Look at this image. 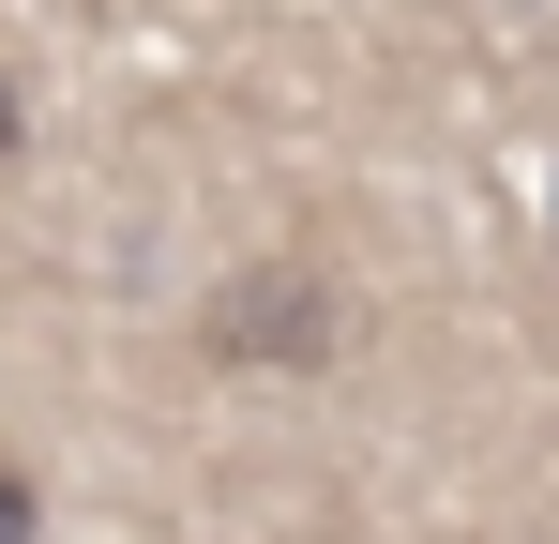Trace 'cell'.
Wrapping results in <instances>:
<instances>
[{"label": "cell", "instance_id": "6da1fadb", "mask_svg": "<svg viewBox=\"0 0 559 544\" xmlns=\"http://www.w3.org/2000/svg\"><path fill=\"white\" fill-rule=\"evenodd\" d=\"M197 348L242 363V378H318V363L364 348V303L333 258H242L212 303H197Z\"/></svg>", "mask_w": 559, "mask_h": 544}, {"label": "cell", "instance_id": "3957f363", "mask_svg": "<svg viewBox=\"0 0 559 544\" xmlns=\"http://www.w3.org/2000/svg\"><path fill=\"white\" fill-rule=\"evenodd\" d=\"M15 152H31V76L0 61V167H15Z\"/></svg>", "mask_w": 559, "mask_h": 544}, {"label": "cell", "instance_id": "7a4b0ae2", "mask_svg": "<svg viewBox=\"0 0 559 544\" xmlns=\"http://www.w3.org/2000/svg\"><path fill=\"white\" fill-rule=\"evenodd\" d=\"M0 544H46V469L0 439Z\"/></svg>", "mask_w": 559, "mask_h": 544}]
</instances>
